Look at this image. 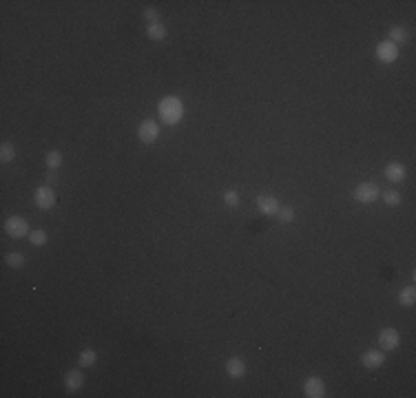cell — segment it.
<instances>
[{
    "instance_id": "obj_24",
    "label": "cell",
    "mask_w": 416,
    "mask_h": 398,
    "mask_svg": "<svg viewBox=\"0 0 416 398\" xmlns=\"http://www.w3.org/2000/svg\"><path fill=\"white\" fill-rule=\"evenodd\" d=\"M144 18L149 20V25L159 23V13H157V9H153V7H149V9H144Z\"/></svg>"
},
{
    "instance_id": "obj_25",
    "label": "cell",
    "mask_w": 416,
    "mask_h": 398,
    "mask_svg": "<svg viewBox=\"0 0 416 398\" xmlns=\"http://www.w3.org/2000/svg\"><path fill=\"white\" fill-rule=\"evenodd\" d=\"M224 201H226L228 206H237L239 204V195L235 193V191H226L224 193Z\"/></svg>"
},
{
    "instance_id": "obj_4",
    "label": "cell",
    "mask_w": 416,
    "mask_h": 398,
    "mask_svg": "<svg viewBox=\"0 0 416 398\" xmlns=\"http://www.w3.org/2000/svg\"><path fill=\"white\" fill-rule=\"evenodd\" d=\"M137 137L144 144H153L159 137V124L155 120H144L140 127H137Z\"/></svg>"
},
{
    "instance_id": "obj_1",
    "label": "cell",
    "mask_w": 416,
    "mask_h": 398,
    "mask_svg": "<svg viewBox=\"0 0 416 398\" xmlns=\"http://www.w3.org/2000/svg\"><path fill=\"white\" fill-rule=\"evenodd\" d=\"M157 113L159 117H162L164 124H169V127H175V124L182 122L184 117V107H182V100L175 95H166L159 100V107H157Z\"/></svg>"
},
{
    "instance_id": "obj_23",
    "label": "cell",
    "mask_w": 416,
    "mask_h": 398,
    "mask_svg": "<svg viewBox=\"0 0 416 398\" xmlns=\"http://www.w3.org/2000/svg\"><path fill=\"white\" fill-rule=\"evenodd\" d=\"M277 215H279V221H283V223H290V221L295 219V211H293V208H279V213H277Z\"/></svg>"
},
{
    "instance_id": "obj_26",
    "label": "cell",
    "mask_w": 416,
    "mask_h": 398,
    "mask_svg": "<svg viewBox=\"0 0 416 398\" xmlns=\"http://www.w3.org/2000/svg\"><path fill=\"white\" fill-rule=\"evenodd\" d=\"M45 181H55V173H53V171L47 173V175H45Z\"/></svg>"
},
{
    "instance_id": "obj_10",
    "label": "cell",
    "mask_w": 416,
    "mask_h": 398,
    "mask_svg": "<svg viewBox=\"0 0 416 398\" xmlns=\"http://www.w3.org/2000/svg\"><path fill=\"white\" fill-rule=\"evenodd\" d=\"M226 374L231 376V379H244V376H246V363H244V359H239V356L228 359L226 361Z\"/></svg>"
},
{
    "instance_id": "obj_19",
    "label": "cell",
    "mask_w": 416,
    "mask_h": 398,
    "mask_svg": "<svg viewBox=\"0 0 416 398\" xmlns=\"http://www.w3.org/2000/svg\"><path fill=\"white\" fill-rule=\"evenodd\" d=\"M13 157H16V149H13V144L11 142H3V146H0V159H3V164L13 162Z\"/></svg>"
},
{
    "instance_id": "obj_18",
    "label": "cell",
    "mask_w": 416,
    "mask_h": 398,
    "mask_svg": "<svg viewBox=\"0 0 416 398\" xmlns=\"http://www.w3.org/2000/svg\"><path fill=\"white\" fill-rule=\"evenodd\" d=\"M95 359H98V352L91 350V347H87V350L80 352V359H78V361H80L82 367H91L93 363H95Z\"/></svg>"
},
{
    "instance_id": "obj_12",
    "label": "cell",
    "mask_w": 416,
    "mask_h": 398,
    "mask_svg": "<svg viewBox=\"0 0 416 398\" xmlns=\"http://www.w3.org/2000/svg\"><path fill=\"white\" fill-rule=\"evenodd\" d=\"M405 175H407V171H405L403 164L392 162V164L385 166V179H387V181H394V184H399V181L405 179Z\"/></svg>"
},
{
    "instance_id": "obj_7",
    "label": "cell",
    "mask_w": 416,
    "mask_h": 398,
    "mask_svg": "<svg viewBox=\"0 0 416 398\" xmlns=\"http://www.w3.org/2000/svg\"><path fill=\"white\" fill-rule=\"evenodd\" d=\"M377 58L383 62V65H392V62L399 58V47L392 45L390 40H383V43H379V47H377Z\"/></svg>"
},
{
    "instance_id": "obj_11",
    "label": "cell",
    "mask_w": 416,
    "mask_h": 398,
    "mask_svg": "<svg viewBox=\"0 0 416 398\" xmlns=\"http://www.w3.org/2000/svg\"><path fill=\"white\" fill-rule=\"evenodd\" d=\"M257 208L263 215L273 217V215L279 213V201H277L275 197H270V195H259L257 197Z\"/></svg>"
},
{
    "instance_id": "obj_2",
    "label": "cell",
    "mask_w": 416,
    "mask_h": 398,
    "mask_svg": "<svg viewBox=\"0 0 416 398\" xmlns=\"http://www.w3.org/2000/svg\"><path fill=\"white\" fill-rule=\"evenodd\" d=\"M381 195V188L374 184V181H363V184H359L355 188V193H352V197H355L359 204H372V201H377Z\"/></svg>"
},
{
    "instance_id": "obj_17",
    "label": "cell",
    "mask_w": 416,
    "mask_h": 398,
    "mask_svg": "<svg viewBox=\"0 0 416 398\" xmlns=\"http://www.w3.org/2000/svg\"><path fill=\"white\" fill-rule=\"evenodd\" d=\"M392 45H401V43H407V31L403 27H392L390 29V36H387Z\"/></svg>"
},
{
    "instance_id": "obj_20",
    "label": "cell",
    "mask_w": 416,
    "mask_h": 398,
    "mask_svg": "<svg viewBox=\"0 0 416 398\" xmlns=\"http://www.w3.org/2000/svg\"><path fill=\"white\" fill-rule=\"evenodd\" d=\"M29 241H31V246H45V243L49 241V235H47L45 230H31Z\"/></svg>"
},
{
    "instance_id": "obj_5",
    "label": "cell",
    "mask_w": 416,
    "mask_h": 398,
    "mask_svg": "<svg viewBox=\"0 0 416 398\" xmlns=\"http://www.w3.org/2000/svg\"><path fill=\"white\" fill-rule=\"evenodd\" d=\"M379 345L383 347L385 352L397 350V347L401 345V334H399V330H394V327H385V330H381V334H379Z\"/></svg>"
},
{
    "instance_id": "obj_3",
    "label": "cell",
    "mask_w": 416,
    "mask_h": 398,
    "mask_svg": "<svg viewBox=\"0 0 416 398\" xmlns=\"http://www.w3.org/2000/svg\"><path fill=\"white\" fill-rule=\"evenodd\" d=\"M5 233L13 237V239H20V237H27L31 233L29 230V223H27V219L18 217V215H11L9 219L5 221Z\"/></svg>"
},
{
    "instance_id": "obj_21",
    "label": "cell",
    "mask_w": 416,
    "mask_h": 398,
    "mask_svg": "<svg viewBox=\"0 0 416 398\" xmlns=\"http://www.w3.org/2000/svg\"><path fill=\"white\" fill-rule=\"evenodd\" d=\"M5 261H7L9 268H20V265H25V257L20 255V253H7Z\"/></svg>"
},
{
    "instance_id": "obj_14",
    "label": "cell",
    "mask_w": 416,
    "mask_h": 398,
    "mask_svg": "<svg viewBox=\"0 0 416 398\" xmlns=\"http://www.w3.org/2000/svg\"><path fill=\"white\" fill-rule=\"evenodd\" d=\"M147 33H149V38H151V40L159 43V40H164V38H166V27H164L162 23H153V25H149V27H147Z\"/></svg>"
},
{
    "instance_id": "obj_16",
    "label": "cell",
    "mask_w": 416,
    "mask_h": 398,
    "mask_svg": "<svg viewBox=\"0 0 416 398\" xmlns=\"http://www.w3.org/2000/svg\"><path fill=\"white\" fill-rule=\"evenodd\" d=\"M62 159H65V155H62L60 151H49L45 155V164H47V169H49V171H55L62 164Z\"/></svg>"
},
{
    "instance_id": "obj_22",
    "label": "cell",
    "mask_w": 416,
    "mask_h": 398,
    "mask_svg": "<svg viewBox=\"0 0 416 398\" xmlns=\"http://www.w3.org/2000/svg\"><path fill=\"white\" fill-rule=\"evenodd\" d=\"M401 199H403V197H401V193H397V191H385L383 193V201H385L387 206H399Z\"/></svg>"
},
{
    "instance_id": "obj_6",
    "label": "cell",
    "mask_w": 416,
    "mask_h": 398,
    "mask_svg": "<svg viewBox=\"0 0 416 398\" xmlns=\"http://www.w3.org/2000/svg\"><path fill=\"white\" fill-rule=\"evenodd\" d=\"M33 199H36V206L43 208V211H49V208L55 206V193L51 191L49 186L36 188V193H33Z\"/></svg>"
},
{
    "instance_id": "obj_13",
    "label": "cell",
    "mask_w": 416,
    "mask_h": 398,
    "mask_svg": "<svg viewBox=\"0 0 416 398\" xmlns=\"http://www.w3.org/2000/svg\"><path fill=\"white\" fill-rule=\"evenodd\" d=\"M85 385V374L80 369H71L67 376H65V387L67 392H78V389Z\"/></svg>"
},
{
    "instance_id": "obj_8",
    "label": "cell",
    "mask_w": 416,
    "mask_h": 398,
    "mask_svg": "<svg viewBox=\"0 0 416 398\" xmlns=\"http://www.w3.org/2000/svg\"><path fill=\"white\" fill-rule=\"evenodd\" d=\"M303 394H306L308 398H323L325 396L323 381L319 379V376H310V379L306 381V385H303Z\"/></svg>"
},
{
    "instance_id": "obj_15",
    "label": "cell",
    "mask_w": 416,
    "mask_h": 398,
    "mask_svg": "<svg viewBox=\"0 0 416 398\" xmlns=\"http://www.w3.org/2000/svg\"><path fill=\"white\" fill-rule=\"evenodd\" d=\"M399 301H401V305H405V308H412V305L416 303V290L412 288H403L399 292Z\"/></svg>"
},
{
    "instance_id": "obj_9",
    "label": "cell",
    "mask_w": 416,
    "mask_h": 398,
    "mask_svg": "<svg viewBox=\"0 0 416 398\" xmlns=\"http://www.w3.org/2000/svg\"><path fill=\"white\" fill-rule=\"evenodd\" d=\"M361 363H363V367H367V369H379V367L385 363V352H381V350H367V352L361 356Z\"/></svg>"
}]
</instances>
